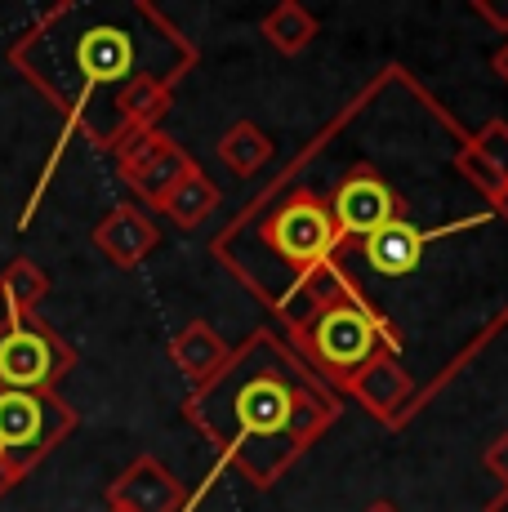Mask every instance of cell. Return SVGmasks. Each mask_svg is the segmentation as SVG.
Listing matches in <instances>:
<instances>
[{
  "instance_id": "6da1fadb",
  "label": "cell",
  "mask_w": 508,
  "mask_h": 512,
  "mask_svg": "<svg viewBox=\"0 0 508 512\" xmlns=\"http://www.w3.org/2000/svg\"><path fill=\"white\" fill-rule=\"evenodd\" d=\"M468 143L415 72L379 67L223 223L214 263L281 330L357 308L428 406L508 330V214Z\"/></svg>"
},
{
  "instance_id": "7a4b0ae2",
  "label": "cell",
  "mask_w": 508,
  "mask_h": 512,
  "mask_svg": "<svg viewBox=\"0 0 508 512\" xmlns=\"http://www.w3.org/2000/svg\"><path fill=\"white\" fill-rule=\"evenodd\" d=\"M9 63L63 121L41 174L50 183L67 139L116 156L134 134L161 130L201 49L152 0H63L14 36Z\"/></svg>"
},
{
  "instance_id": "3957f363",
  "label": "cell",
  "mask_w": 508,
  "mask_h": 512,
  "mask_svg": "<svg viewBox=\"0 0 508 512\" xmlns=\"http://www.w3.org/2000/svg\"><path fill=\"white\" fill-rule=\"evenodd\" d=\"M183 419L214 446L219 464L268 490L335 428L339 392L277 330H250L214 379L188 392Z\"/></svg>"
},
{
  "instance_id": "277c9868",
  "label": "cell",
  "mask_w": 508,
  "mask_h": 512,
  "mask_svg": "<svg viewBox=\"0 0 508 512\" xmlns=\"http://www.w3.org/2000/svg\"><path fill=\"white\" fill-rule=\"evenodd\" d=\"M76 423L81 415L58 392L0 388V459L27 477L58 441L72 437Z\"/></svg>"
},
{
  "instance_id": "5b68a950",
  "label": "cell",
  "mask_w": 508,
  "mask_h": 512,
  "mask_svg": "<svg viewBox=\"0 0 508 512\" xmlns=\"http://www.w3.org/2000/svg\"><path fill=\"white\" fill-rule=\"evenodd\" d=\"M76 348L36 312L0 317V388L54 392L72 374Z\"/></svg>"
},
{
  "instance_id": "8992f818",
  "label": "cell",
  "mask_w": 508,
  "mask_h": 512,
  "mask_svg": "<svg viewBox=\"0 0 508 512\" xmlns=\"http://www.w3.org/2000/svg\"><path fill=\"white\" fill-rule=\"evenodd\" d=\"M192 170H197V161H192L165 130L134 134V139L116 152V174H121V183L130 187L139 201H148L152 210L165 201V192Z\"/></svg>"
},
{
  "instance_id": "52a82bcc",
  "label": "cell",
  "mask_w": 508,
  "mask_h": 512,
  "mask_svg": "<svg viewBox=\"0 0 508 512\" xmlns=\"http://www.w3.org/2000/svg\"><path fill=\"white\" fill-rule=\"evenodd\" d=\"M344 392L357 401L361 410H366L370 419H379L384 428H393V432L406 428V423L424 410L415 379H410L406 366L397 357H375L366 370H357L353 379H348Z\"/></svg>"
},
{
  "instance_id": "ba28073f",
  "label": "cell",
  "mask_w": 508,
  "mask_h": 512,
  "mask_svg": "<svg viewBox=\"0 0 508 512\" xmlns=\"http://www.w3.org/2000/svg\"><path fill=\"white\" fill-rule=\"evenodd\" d=\"M107 508H125V512H188L192 499L183 490V481L156 455L130 459L107 486Z\"/></svg>"
},
{
  "instance_id": "9c48e42d",
  "label": "cell",
  "mask_w": 508,
  "mask_h": 512,
  "mask_svg": "<svg viewBox=\"0 0 508 512\" xmlns=\"http://www.w3.org/2000/svg\"><path fill=\"white\" fill-rule=\"evenodd\" d=\"M94 250H103L107 263L116 268H139L143 259L161 245V228L139 210V205H112L99 223H94Z\"/></svg>"
},
{
  "instance_id": "30bf717a",
  "label": "cell",
  "mask_w": 508,
  "mask_h": 512,
  "mask_svg": "<svg viewBox=\"0 0 508 512\" xmlns=\"http://www.w3.org/2000/svg\"><path fill=\"white\" fill-rule=\"evenodd\" d=\"M228 343L219 339V330L210 326V321H188L179 334L170 339V361L188 374L192 388H201L205 379H214L219 366L228 361Z\"/></svg>"
},
{
  "instance_id": "8fae6325",
  "label": "cell",
  "mask_w": 508,
  "mask_h": 512,
  "mask_svg": "<svg viewBox=\"0 0 508 512\" xmlns=\"http://www.w3.org/2000/svg\"><path fill=\"white\" fill-rule=\"evenodd\" d=\"M219 201H223L219 187H214V183H210V174H205L201 165H197V170L183 174V179L174 183L170 192H165V201L156 205V210H161L165 219L174 223V228L192 232V228H201V223L210 219L214 210H219Z\"/></svg>"
},
{
  "instance_id": "7c38bea8",
  "label": "cell",
  "mask_w": 508,
  "mask_h": 512,
  "mask_svg": "<svg viewBox=\"0 0 508 512\" xmlns=\"http://www.w3.org/2000/svg\"><path fill=\"white\" fill-rule=\"evenodd\" d=\"M259 32L277 54L290 58V54H304V49L317 41L321 23L312 18V9L299 5V0H281V5H272L268 14L259 18Z\"/></svg>"
},
{
  "instance_id": "4fadbf2b",
  "label": "cell",
  "mask_w": 508,
  "mask_h": 512,
  "mask_svg": "<svg viewBox=\"0 0 508 512\" xmlns=\"http://www.w3.org/2000/svg\"><path fill=\"white\" fill-rule=\"evenodd\" d=\"M219 161L228 165L237 179H254V174L272 161V139L254 121H232L219 139Z\"/></svg>"
},
{
  "instance_id": "5bb4252c",
  "label": "cell",
  "mask_w": 508,
  "mask_h": 512,
  "mask_svg": "<svg viewBox=\"0 0 508 512\" xmlns=\"http://www.w3.org/2000/svg\"><path fill=\"white\" fill-rule=\"evenodd\" d=\"M45 299H50V277H45V268L18 254V259L0 272V303H5V317H27V312H36Z\"/></svg>"
},
{
  "instance_id": "9a60e30c",
  "label": "cell",
  "mask_w": 508,
  "mask_h": 512,
  "mask_svg": "<svg viewBox=\"0 0 508 512\" xmlns=\"http://www.w3.org/2000/svg\"><path fill=\"white\" fill-rule=\"evenodd\" d=\"M473 152H477V161H486L508 183V121L504 116H491V121L473 134Z\"/></svg>"
},
{
  "instance_id": "2e32d148",
  "label": "cell",
  "mask_w": 508,
  "mask_h": 512,
  "mask_svg": "<svg viewBox=\"0 0 508 512\" xmlns=\"http://www.w3.org/2000/svg\"><path fill=\"white\" fill-rule=\"evenodd\" d=\"M482 464L486 472H491L500 486H508V428L500 432V437H491L486 441V450H482Z\"/></svg>"
},
{
  "instance_id": "e0dca14e",
  "label": "cell",
  "mask_w": 508,
  "mask_h": 512,
  "mask_svg": "<svg viewBox=\"0 0 508 512\" xmlns=\"http://www.w3.org/2000/svg\"><path fill=\"white\" fill-rule=\"evenodd\" d=\"M473 18L477 23H486L491 32H500V36H508V0H473Z\"/></svg>"
},
{
  "instance_id": "ac0fdd59",
  "label": "cell",
  "mask_w": 508,
  "mask_h": 512,
  "mask_svg": "<svg viewBox=\"0 0 508 512\" xmlns=\"http://www.w3.org/2000/svg\"><path fill=\"white\" fill-rule=\"evenodd\" d=\"M18 481H23V472H14V468H9V464H5V459H0V499H5V495H9V490H14V486H18Z\"/></svg>"
},
{
  "instance_id": "d6986e66",
  "label": "cell",
  "mask_w": 508,
  "mask_h": 512,
  "mask_svg": "<svg viewBox=\"0 0 508 512\" xmlns=\"http://www.w3.org/2000/svg\"><path fill=\"white\" fill-rule=\"evenodd\" d=\"M491 67H495V76H500V81L508 85V41H504V45L491 54Z\"/></svg>"
},
{
  "instance_id": "ffe728a7",
  "label": "cell",
  "mask_w": 508,
  "mask_h": 512,
  "mask_svg": "<svg viewBox=\"0 0 508 512\" xmlns=\"http://www.w3.org/2000/svg\"><path fill=\"white\" fill-rule=\"evenodd\" d=\"M482 512H508V486H500V495L491 499V504H486Z\"/></svg>"
},
{
  "instance_id": "44dd1931",
  "label": "cell",
  "mask_w": 508,
  "mask_h": 512,
  "mask_svg": "<svg viewBox=\"0 0 508 512\" xmlns=\"http://www.w3.org/2000/svg\"><path fill=\"white\" fill-rule=\"evenodd\" d=\"M366 512H397V508H393V504H388V499H375V504H370Z\"/></svg>"
},
{
  "instance_id": "7402d4cb",
  "label": "cell",
  "mask_w": 508,
  "mask_h": 512,
  "mask_svg": "<svg viewBox=\"0 0 508 512\" xmlns=\"http://www.w3.org/2000/svg\"><path fill=\"white\" fill-rule=\"evenodd\" d=\"M107 512H125V508H107Z\"/></svg>"
}]
</instances>
